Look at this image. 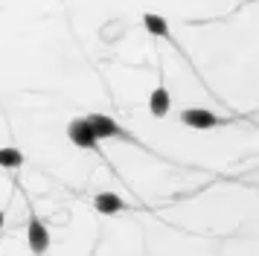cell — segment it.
I'll return each instance as SVG.
<instances>
[{
    "mask_svg": "<svg viewBox=\"0 0 259 256\" xmlns=\"http://www.w3.org/2000/svg\"><path fill=\"white\" fill-rule=\"evenodd\" d=\"M88 119V125H91V131H94V137L96 140H111V137H125V131L111 119V116L105 114H91V116H84Z\"/></svg>",
    "mask_w": 259,
    "mask_h": 256,
    "instance_id": "cell-4",
    "label": "cell"
},
{
    "mask_svg": "<svg viewBox=\"0 0 259 256\" xmlns=\"http://www.w3.org/2000/svg\"><path fill=\"white\" fill-rule=\"evenodd\" d=\"M143 26H146V32L154 35V38H169V23H166L160 15L146 12V15H143Z\"/></svg>",
    "mask_w": 259,
    "mask_h": 256,
    "instance_id": "cell-7",
    "label": "cell"
},
{
    "mask_svg": "<svg viewBox=\"0 0 259 256\" xmlns=\"http://www.w3.org/2000/svg\"><path fill=\"white\" fill-rule=\"evenodd\" d=\"M3 221H6V216H3V212H0V227H3Z\"/></svg>",
    "mask_w": 259,
    "mask_h": 256,
    "instance_id": "cell-9",
    "label": "cell"
},
{
    "mask_svg": "<svg viewBox=\"0 0 259 256\" xmlns=\"http://www.w3.org/2000/svg\"><path fill=\"white\" fill-rule=\"evenodd\" d=\"M169 105H172L169 91H166V84L160 81V84L152 91V96H149V111H152V116H166L169 114Z\"/></svg>",
    "mask_w": 259,
    "mask_h": 256,
    "instance_id": "cell-6",
    "label": "cell"
},
{
    "mask_svg": "<svg viewBox=\"0 0 259 256\" xmlns=\"http://www.w3.org/2000/svg\"><path fill=\"white\" fill-rule=\"evenodd\" d=\"M0 166L3 169H21L24 166V151H18V149H0Z\"/></svg>",
    "mask_w": 259,
    "mask_h": 256,
    "instance_id": "cell-8",
    "label": "cell"
},
{
    "mask_svg": "<svg viewBox=\"0 0 259 256\" xmlns=\"http://www.w3.org/2000/svg\"><path fill=\"white\" fill-rule=\"evenodd\" d=\"M181 122L187 128H198V131H207V128H215V125H224L227 119L219 114H212L207 108H187L181 111Z\"/></svg>",
    "mask_w": 259,
    "mask_h": 256,
    "instance_id": "cell-1",
    "label": "cell"
},
{
    "mask_svg": "<svg viewBox=\"0 0 259 256\" xmlns=\"http://www.w3.org/2000/svg\"><path fill=\"white\" fill-rule=\"evenodd\" d=\"M67 137H70L73 146H79V149H88V151H94V149H96V143H99V140L94 137L91 125H88V119H70V122H67Z\"/></svg>",
    "mask_w": 259,
    "mask_h": 256,
    "instance_id": "cell-3",
    "label": "cell"
},
{
    "mask_svg": "<svg viewBox=\"0 0 259 256\" xmlns=\"http://www.w3.org/2000/svg\"><path fill=\"white\" fill-rule=\"evenodd\" d=\"M32 212V209H29ZM26 242H29V250L32 253H47V247H50V230H47V224L38 219L35 212L29 216V227H26Z\"/></svg>",
    "mask_w": 259,
    "mask_h": 256,
    "instance_id": "cell-2",
    "label": "cell"
},
{
    "mask_svg": "<svg viewBox=\"0 0 259 256\" xmlns=\"http://www.w3.org/2000/svg\"><path fill=\"white\" fill-rule=\"evenodd\" d=\"M94 207L99 209L102 216H117V212H125L128 204H125L117 192H99V195L94 198Z\"/></svg>",
    "mask_w": 259,
    "mask_h": 256,
    "instance_id": "cell-5",
    "label": "cell"
}]
</instances>
